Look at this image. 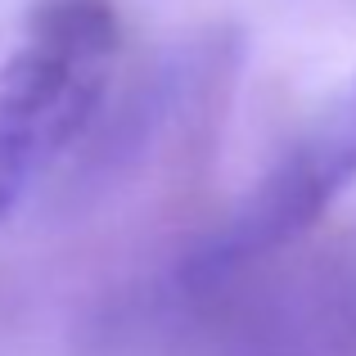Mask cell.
Returning a JSON list of instances; mask_svg holds the SVG:
<instances>
[{
    "mask_svg": "<svg viewBox=\"0 0 356 356\" xmlns=\"http://www.w3.org/2000/svg\"><path fill=\"white\" fill-rule=\"evenodd\" d=\"M221 356H356V248L325 252L248 298Z\"/></svg>",
    "mask_w": 356,
    "mask_h": 356,
    "instance_id": "obj_3",
    "label": "cell"
},
{
    "mask_svg": "<svg viewBox=\"0 0 356 356\" xmlns=\"http://www.w3.org/2000/svg\"><path fill=\"white\" fill-rule=\"evenodd\" d=\"M356 181V81L243 199L217 239L194 257L190 280L199 289L226 284L252 270L275 248L293 243Z\"/></svg>",
    "mask_w": 356,
    "mask_h": 356,
    "instance_id": "obj_2",
    "label": "cell"
},
{
    "mask_svg": "<svg viewBox=\"0 0 356 356\" xmlns=\"http://www.w3.org/2000/svg\"><path fill=\"white\" fill-rule=\"evenodd\" d=\"M118 36L113 0H32L0 59V221L95 122Z\"/></svg>",
    "mask_w": 356,
    "mask_h": 356,
    "instance_id": "obj_1",
    "label": "cell"
}]
</instances>
